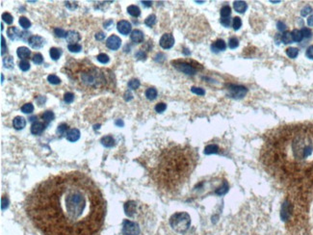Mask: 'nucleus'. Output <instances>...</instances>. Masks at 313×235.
Wrapping results in <instances>:
<instances>
[{
	"label": "nucleus",
	"instance_id": "nucleus-1",
	"mask_svg": "<svg viewBox=\"0 0 313 235\" xmlns=\"http://www.w3.org/2000/svg\"><path fill=\"white\" fill-rule=\"evenodd\" d=\"M24 209L42 235H98L106 202L91 177L69 172L36 185L25 198Z\"/></svg>",
	"mask_w": 313,
	"mask_h": 235
},
{
	"label": "nucleus",
	"instance_id": "nucleus-2",
	"mask_svg": "<svg viewBox=\"0 0 313 235\" xmlns=\"http://www.w3.org/2000/svg\"><path fill=\"white\" fill-rule=\"evenodd\" d=\"M260 162L292 197L313 195V122L284 124L267 132Z\"/></svg>",
	"mask_w": 313,
	"mask_h": 235
},
{
	"label": "nucleus",
	"instance_id": "nucleus-3",
	"mask_svg": "<svg viewBox=\"0 0 313 235\" xmlns=\"http://www.w3.org/2000/svg\"><path fill=\"white\" fill-rule=\"evenodd\" d=\"M198 160V153L190 146L170 144L145 158V168L157 190L173 196L187 183Z\"/></svg>",
	"mask_w": 313,
	"mask_h": 235
},
{
	"label": "nucleus",
	"instance_id": "nucleus-4",
	"mask_svg": "<svg viewBox=\"0 0 313 235\" xmlns=\"http://www.w3.org/2000/svg\"><path fill=\"white\" fill-rule=\"evenodd\" d=\"M62 70L78 90L88 94L112 90L116 85L110 69L94 66L88 59H69Z\"/></svg>",
	"mask_w": 313,
	"mask_h": 235
},
{
	"label": "nucleus",
	"instance_id": "nucleus-5",
	"mask_svg": "<svg viewBox=\"0 0 313 235\" xmlns=\"http://www.w3.org/2000/svg\"><path fill=\"white\" fill-rule=\"evenodd\" d=\"M172 65L174 69H176L178 72H183L188 75H194L196 73V72L200 69H202V67L200 64H198L195 61H182V60H176L172 61Z\"/></svg>",
	"mask_w": 313,
	"mask_h": 235
},
{
	"label": "nucleus",
	"instance_id": "nucleus-6",
	"mask_svg": "<svg viewBox=\"0 0 313 235\" xmlns=\"http://www.w3.org/2000/svg\"><path fill=\"white\" fill-rule=\"evenodd\" d=\"M228 91L230 92V96L232 97L236 98V99L243 98L246 96L247 92H248L247 88L244 87V86H240V85H232V84L228 86Z\"/></svg>",
	"mask_w": 313,
	"mask_h": 235
},
{
	"label": "nucleus",
	"instance_id": "nucleus-7",
	"mask_svg": "<svg viewBox=\"0 0 313 235\" xmlns=\"http://www.w3.org/2000/svg\"><path fill=\"white\" fill-rule=\"evenodd\" d=\"M159 45L164 49H170L174 45V38L171 33H165L159 41Z\"/></svg>",
	"mask_w": 313,
	"mask_h": 235
},
{
	"label": "nucleus",
	"instance_id": "nucleus-8",
	"mask_svg": "<svg viewBox=\"0 0 313 235\" xmlns=\"http://www.w3.org/2000/svg\"><path fill=\"white\" fill-rule=\"evenodd\" d=\"M121 45V40L117 35H111L106 40V46L111 50H118Z\"/></svg>",
	"mask_w": 313,
	"mask_h": 235
},
{
	"label": "nucleus",
	"instance_id": "nucleus-9",
	"mask_svg": "<svg viewBox=\"0 0 313 235\" xmlns=\"http://www.w3.org/2000/svg\"><path fill=\"white\" fill-rule=\"evenodd\" d=\"M28 44L33 49H39L45 45L46 40L41 36H38V35H34V36H31L29 38Z\"/></svg>",
	"mask_w": 313,
	"mask_h": 235
},
{
	"label": "nucleus",
	"instance_id": "nucleus-10",
	"mask_svg": "<svg viewBox=\"0 0 313 235\" xmlns=\"http://www.w3.org/2000/svg\"><path fill=\"white\" fill-rule=\"evenodd\" d=\"M117 29L121 35L126 36V35H128L131 32L132 25H131V23L127 20H120L117 23Z\"/></svg>",
	"mask_w": 313,
	"mask_h": 235
},
{
	"label": "nucleus",
	"instance_id": "nucleus-11",
	"mask_svg": "<svg viewBox=\"0 0 313 235\" xmlns=\"http://www.w3.org/2000/svg\"><path fill=\"white\" fill-rule=\"evenodd\" d=\"M80 39H81V36H80V34L76 31H73V30H70V31H68L67 32V36H65V40H67L68 42H70V45H73V44H76L77 41H80Z\"/></svg>",
	"mask_w": 313,
	"mask_h": 235
},
{
	"label": "nucleus",
	"instance_id": "nucleus-12",
	"mask_svg": "<svg viewBox=\"0 0 313 235\" xmlns=\"http://www.w3.org/2000/svg\"><path fill=\"white\" fill-rule=\"evenodd\" d=\"M130 39H131V41H132L133 42H136V44H141V42L144 41V39H145L144 33L141 30L135 29V30H133L132 32H131Z\"/></svg>",
	"mask_w": 313,
	"mask_h": 235
},
{
	"label": "nucleus",
	"instance_id": "nucleus-13",
	"mask_svg": "<svg viewBox=\"0 0 313 235\" xmlns=\"http://www.w3.org/2000/svg\"><path fill=\"white\" fill-rule=\"evenodd\" d=\"M7 35H8V37L11 41H16L18 39H20L21 32L18 29L17 27L12 26V27H9L8 29H7Z\"/></svg>",
	"mask_w": 313,
	"mask_h": 235
},
{
	"label": "nucleus",
	"instance_id": "nucleus-14",
	"mask_svg": "<svg viewBox=\"0 0 313 235\" xmlns=\"http://www.w3.org/2000/svg\"><path fill=\"white\" fill-rule=\"evenodd\" d=\"M17 54L18 56V58L22 59V60H26L27 58H29L31 55V50L26 46H20L18 48L17 50Z\"/></svg>",
	"mask_w": 313,
	"mask_h": 235
},
{
	"label": "nucleus",
	"instance_id": "nucleus-15",
	"mask_svg": "<svg viewBox=\"0 0 313 235\" xmlns=\"http://www.w3.org/2000/svg\"><path fill=\"white\" fill-rule=\"evenodd\" d=\"M45 128H46V125L42 123L36 122L31 126V132L34 135H41L43 132V130H45Z\"/></svg>",
	"mask_w": 313,
	"mask_h": 235
},
{
	"label": "nucleus",
	"instance_id": "nucleus-16",
	"mask_svg": "<svg viewBox=\"0 0 313 235\" xmlns=\"http://www.w3.org/2000/svg\"><path fill=\"white\" fill-rule=\"evenodd\" d=\"M13 125L18 130L22 129V128H24L25 125H26V120L23 117L18 116L13 119Z\"/></svg>",
	"mask_w": 313,
	"mask_h": 235
},
{
	"label": "nucleus",
	"instance_id": "nucleus-17",
	"mask_svg": "<svg viewBox=\"0 0 313 235\" xmlns=\"http://www.w3.org/2000/svg\"><path fill=\"white\" fill-rule=\"evenodd\" d=\"M211 48H212L213 51H224L227 48V45L224 40L222 39H218L216 41H214V44L211 45Z\"/></svg>",
	"mask_w": 313,
	"mask_h": 235
},
{
	"label": "nucleus",
	"instance_id": "nucleus-18",
	"mask_svg": "<svg viewBox=\"0 0 313 235\" xmlns=\"http://www.w3.org/2000/svg\"><path fill=\"white\" fill-rule=\"evenodd\" d=\"M80 137V131L77 128H72L69 129V132L67 133V139L70 142H75L79 139Z\"/></svg>",
	"mask_w": 313,
	"mask_h": 235
},
{
	"label": "nucleus",
	"instance_id": "nucleus-19",
	"mask_svg": "<svg viewBox=\"0 0 313 235\" xmlns=\"http://www.w3.org/2000/svg\"><path fill=\"white\" fill-rule=\"evenodd\" d=\"M233 7H234V10L237 13L243 14L246 12L247 8H248V5H247L245 1H235L233 3Z\"/></svg>",
	"mask_w": 313,
	"mask_h": 235
},
{
	"label": "nucleus",
	"instance_id": "nucleus-20",
	"mask_svg": "<svg viewBox=\"0 0 313 235\" xmlns=\"http://www.w3.org/2000/svg\"><path fill=\"white\" fill-rule=\"evenodd\" d=\"M127 13L129 14L130 16H132L134 18H137L141 15V10L138 6L136 5H131L127 7Z\"/></svg>",
	"mask_w": 313,
	"mask_h": 235
},
{
	"label": "nucleus",
	"instance_id": "nucleus-21",
	"mask_svg": "<svg viewBox=\"0 0 313 235\" xmlns=\"http://www.w3.org/2000/svg\"><path fill=\"white\" fill-rule=\"evenodd\" d=\"M49 55H50V57H51L52 60L56 61L61 57L62 50L60 48H57V47H51L49 49Z\"/></svg>",
	"mask_w": 313,
	"mask_h": 235
},
{
	"label": "nucleus",
	"instance_id": "nucleus-22",
	"mask_svg": "<svg viewBox=\"0 0 313 235\" xmlns=\"http://www.w3.org/2000/svg\"><path fill=\"white\" fill-rule=\"evenodd\" d=\"M145 96H147V98L149 99V100H153L157 96V90L153 87L149 88L145 91Z\"/></svg>",
	"mask_w": 313,
	"mask_h": 235
},
{
	"label": "nucleus",
	"instance_id": "nucleus-23",
	"mask_svg": "<svg viewBox=\"0 0 313 235\" xmlns=\"http://www.w3.org/2000/svg\"><path fill=\"white\" fill-rule=\"evenodd\" d=\"M286 55L291 59H295L299 55V49L296 47H288L286 49Z\"/></svg>",
	"mask_w": 313,
	"mask_h": 235
},
{
	"label": "nucleus",
	"instance_id": "nucleus-24",
	"mask_svg": "<svg viewBox=\"0 0 313 235\" xmlns=\"http://www.w3.org/2000/svg\"><path fill=\"white\" fill-rule=\"evenodd\" d=\"M3 65L4 68L8 69H14V60L12 56H6L3 58Z\"/></svg>",
	"mask_w": 313,
	"mask_h": 235
},
{
	"label": "nucleus",
	"instance_id": "nucleus-25",
	"mask_svg": "<svg viewBox=\"0 0 313 235\" xmlns=\"http://www.w3.org/2000/svg\"><path fill=\"white\" fill-rule=\"evenodd\" d=\"M281 41L283 42V44H291V42L293 41V38H292V34H291V32H284L282 35H281Z\"/></svg>",
	"mask_w": 313,
	"mask_h": 235
},
{
	"label": "nucleus",
	"instance_id": "nucleus-26",
	"mask_svg": "<svg viewBox=\"0 0 313 235\" xmlns=\"http://www.w3.org/2000/svg\"><path fill=\"white\" fill-rule=\"evenodd\" d=\"M42 119L45 120L46 123H50L51 120L54 119L55 115H54V113L52 111H46L42 115Z\"/></svg>",
	"mask_w": 313,
	"mask_h": 235
},
{
	"label": "nucleus",
	"instance_id": "nucleus-27",
	"mask_svg": "<svg viewBox=\"0 0 313 235\" xmlns=\"http://www.w3.org/2000/svg\"><path fill=\"white\" fill-rule=\"evenodd\" d=\"M101 143H102L103 146H105L107 147H111L114 146L115 141H114L112 136H105L101 139Z\"/></svg>",
	"mask_w": 313,
	"mask_h": 235
},
{
	"label": "nucleus",
	"instance_id": "nucleus-28",
	"mask_svg": "<svg viewBox=\"0 0 313 235\" xmlns=\"http://www.w3.org/2000/svg\"><path fill=\"white\" fill-rule=\"evenodd\" d=\"M18 22L20 24V26L23 28V29H28V28L31 27V21L29 20L27 18L25 17H20Z\"/></svg>",
	"mask_w": 313,
	"mask_h": 235
},
{
	"label": "nucleus",
	"instance_id": "nucleus-29",
	"mask_svg": "<svg viewBox=\"0 0 313 235\" xmlns=\"http://www.w3.org/2000/svg\"><path fill=\"white\" fill-rule=\"evenodd\" d=\"M291 34H292V38H293V41H297V42H300L302 41L303 40V34L301 32V30L299 29H294L292 32H291Z\"/></svg>",
	"mask_w": 313,
	"mask_h": 235
},
{
	"label": "nucleus",
	"instance_id": "nucleus-30",
	"mask_svg": "<svg viewBox=\"0 0 313 235\" xmlns=\"http://www.w3.org/2000/svg\"><path fill=\"white\" fill-rule=\"evenodd\" d=\"M155 22H156V16L155 15H150L145 19V24L149 27L153 26L155 24Z\"/></svg>",
	"mask_w": 313,
	"mask_h": 235
},
{
	"label": "nucleus",
	"instance_id": "nucleus-31",
	"mask_svg": "<svg viewBox=\"0 0 313 235\" xmlns=\"http://www.w3.org/2000/svg\"><path fill=\"white\" fill-rule=\"evenodd\" d=\"M47 81L52 85H58L61 83V79L55 74H49L47 76Z\"/></svg>",
	"mask_w": 313,
	"mask_h": 235
},
{
	"label": "nucleus",
	"instance_id": "nucleus-32",
	"mask_svg": "<svg viewBox=\"0 0 313 235\" xmlns=\"http://www.w3.org/2000/svg\"><path fill=\"white\" fill-rule=\"evenodd\" d=\"M220 13H221L222 18H228L230 16V14H231V8L228 5H225V6H224L223 8L221 9Z\"/></svg>",
	"mask_w": 313,
	"mask_h": 235
},
{
	"label": "nucleus",
	"instance_id": "nucleus-33",
	"mask_svg": "<svg viewBox=\"0 0 313 235\" xmlns=\"http://www.w3.org/2000/svg\"><path fill=\"white\" fill-rule=\"evenodd\" d=\"M34 111V106L32 103H25L21 107V112H23L24 114H31Z\"/></svg>",
	"mask_w": 313,
	"mask_h": 235
},
{
	"label": "nucleus",
	"instance_id": "nucleus-34",
	"mask_svg": "<svg viewBox=\"0 0 313 235\" xmlns=\"http://www.w3.org/2000/svg\"><path fill=\"white\" fill-rule=\"evenodd\" d=\"M18 67L22 72H27V70L30 69V64L27 60H21L18 63Z\"/></svg>",
	"mask_w": 313,
	"mask_h": 235
},
{
	"label": "nucleus",
	"instance_id": "nucleus-35",
	"mask_svg": "<svg viewBox=\"0 0 313 235\" xmlns=\"http://www.w3.org/2000/svg\"><path fill=\"white\" fill-rule=\"evenodd\" d=\"M140 87V81L134 78V79H131L128 82V88L130 90H137L138 88Z\"/></svg>",
	"mask_w": 313,
	"mask_h": 235
},
{
	"label": "nucleus",
	"instance_id": "nucleus-36",
	"mask_svg": "<svg viewBox=\"0 0 313 235\" xmlns=\"http://www.w3.org/2000/svg\"><path fill=\"white\" fill-rule=\"evenodd\" d=\"M32 61H33V63L35 64V65H42V64L43 63V57H42V55L41 53H36L33 56Z\"/></svg>",
	"mask_w": 313,
	"mask_h": 235
},
{
	"label": "nucleus",
	"instance_id": "nucleus-37",
	"mask_svg": "<svg viewBox=\"0 0 313 235\" xmlns=\"http://www.w3.org/2000/svg\"><path fill=\"white\" fill-rule=\"evenodd\" d=\"M73 100H74V95L72 94V92H68L64 95V101L65 103H72Z\"/></svg>",
	"mask_w": 313,
	"mask_h": 235
},
{
	"label": "nucleus",
	"instance_id": "nucleus-38",
	"mask_svg": "<svg viewBox=\"0 0 313 235\" xmlns=\"http://www.w3.org/2000/svg\"><path fill=\"white\" fill-rule=\"evenodd\" d=\"M2 19H3V21H4L5 23L9 24V25L12 24L13 21H14L13 16L11 15V14H9V13H4L3 15H2Z\"/></svg>",
	"mask_w": 313,
	"mask_h": 235
},
{
	"label": "nucleus",
	"instance_id": "nucleus-39",
	"mask_svg": "<svg viewBox=\"0 0 313 235\" xmlns=\"http://www.w3.org/2000/svg\"><path fill=\"white\" fill-rule=\"evenodd\" d=\"M97 59L99 63L101 64H107L109 62V60H110V58H109V56L105 53H100L97 55Z\"/></svg>",
	"mask_w": 313,
	"mask_h": 235
},
{
	"label": "nucleus",
	"instance_id": "nucleus-40",
	"mask_svg": "<svg viewBox=\"0 0 313 235\" xmlns=\"http://www.w3.org/2000/svg\"><path fill=\"white\" fill-rule=\"evenodd\" d=\"M238 45H239V41H238L237 38L232 37V38H230L228 40V46H229V48L235 49V48L238 47Z\"/></svg>",
	"mask_w": 313,
	"mask_h": 235
},
{
	"label": "nucleus",
	"instance_id": "nucleus-41",
	"mask_svg": "<svg viewBox=\"0 0 313 235\" xmlns=\"http://www.w3.org/2000/svg\"><path fill=\"white\" fill-rule=\"evenodd\" d=\"M68 49L70 51V52H74V53H77L79 52L80 50L82 49V46L78 45V44H73V45H68Z\"/></svg>",
	"mask_w": 313,
	"mask_h": 235
},
{
	"label": "nucleus",
	"instance_id": "nucleus-42",
	"mask_svg": "<svg viewBox=\"0 0 313 235\" xmlns=\"http://www.w3.org/2000/svg\"><path fill=\"white\" fill-rule=\"evenodd\" d=\"M232 25H233V29L234 30H239L240 28H241V26H242V20H241V18H238V17L234 18Z\"/></svg>",
	"mask_w": 313,
	"mask_h": 235
},
{
	"label": "nucleus",
	"instance_id": "nucleus-43",
	"mask_svg": "<svg viewBox=\"0 0 313 235\" xmlns=\"http://www.w3.org/2000/svg\"><path fill=\"white\" fill-rule=\"evenodd\" d=\"M54 34L59 38H65V36H67V32H65L64 29H62V28H55Z\"/></svg>",
	"mask_w": 313,
	"mask_h": 235
},
{
	"label": "nucleus",
	"instance_id": "nucleus-44",
	"mask_svg": "<svg viewBox=\"0 0 313 235\" xmlns=\"http://www.w3.org/2000/svg\"><path fill=\"white\" fill-rule=\"evenodd\" d=\"M167 109V105L164 102H159L155 105V111L157 113H163Z\"/></svg>",
	"mask_w": 313,
	"mask_h": 235
},
{
	"label": "nucleus",
	"instance_id": "nucleus-45",
	"mask_svg": "<svg viewBox=\"0 0 313 235\" xmlns=\"http://www.w3.org/2000/svg\"><path fill=\"white\" fill-rule=\"evenodd\" d=\"M191 91H192V92H194V94L198 95V96H204L205 95V91L202 88H200V87H192Z\"/></svg>",
	"mask_w": 313,
	"mask_h": 235
},
{
	"label": "nucleus",
	"instance_id": "nucleus-46",
	"mask_svg": "<svg viewBox=\"0 0 313 235\" xmlns=\"http://www.w3.org/2000/svg\"><path fill=\"white\" fill-rule=\"evenodd\" d=\"M135 58H137L138 60H145L147 59V53L144 50H138L135 53Z\"/></svg>",
	"mask_w": 313,
	"mask_h": 235
},
{
	"label": "nucleus",
	"instance_id": "nucleus-47",
	"mask_svg": "<svg viewBox=\"0 0 313 235\" xmlns=\"http://www.w3.org/2000/svg\"><path fill=\"white\" fill-rule=\"evenodd\" d=\"M218 151V147L216 146H213V145H211V146H208L205 147V151L204 152L206 154H211V153H215Z\"/></svg>",
	"mask_w": 313,
	"mask_h": 235
},
{
	"label": "nucleus",
	"instance_id": "nucleus-48",
	"mask_svg": "<svg viewBox=\"0 0 313 235\" xmlns=\"http://www.w3.org/2000/svg\"><path fill=\"white\" fill-rule=\"evenodd\" d=\"M68 128H69V126H68L67 123H61L59 126H58V128H57V132L59 133L60 135H62V134H64L65 131L68 130Z\"/></svg>",
	"mask_w": 313,
	"mask_h": 235
},
{
	"label": "nucleus",
	"instance_id": "nucleus-49",
	"mask_svg": "<svg viewBox=\"0 0 313 235\" xmlns=\"http://www.w3.org/2000/svg\"><path fill=\"white\" fill-rule=\"evenodd\" d=\"M65 7L69 8V10L73 11L74 9H76L77 7H78V4H77L76 1L75 2L74 1H67V2H65Z\"/></svg>",
	"mask_w": 313,
	"mask_h": 235
},
{
	"label": "nucleus",
	"instance_id": "nucleus-50",
	"mask_svg": "<svg viewBox=\"0 0 313 235\" xmlns=\"http://www.w3.org/2000/svg\"><path fill=\"white\" fill-rule=\"evenodd\" d=\"M301 32L303 34V37H304V38H310L311 35H312L311 30L309 29V28H307V27L303 28V29L301 30Z\"/></svg>",
	"mask_w": 313,
	"mask_h": 235
},
{
	"label": "nucleus",
	"instance_id": "nucleus-51",
	"mask_svg": "<svg viewBox=\"0 0 313 235\" xmlns=\"http://www.w3.org/2000/svg\"><path fill=\"white\" fill-rule=\"evenodd\" d=\"M312 12V8L310 6H305L304 8L301 11V15L303 17H307V15H309V14Z\"/></svg>",
	"mask_w": 313,
	"mask_h": 235
},
{
	"label": "nucleus",
	"instance_id": "nucleus-52",
	"mask_svg": "<svg viewBox=\"0 0 313 235\" xmlns=\"http://www.w3.org/2000/svg\"><path fill=\"white\" fill-rule=\"evenodd\" d=\"M230 22L231 21L228 18H222V19H221V24L224 27H227V28H228L230 26Z\"/></svg>",
	"mask_w": 313,
	"mask_h": 235
},
{
	"label": "nucleus",
	"instance_id": "nucleus-53",
	"mask_svg": "<svg viewBox=\"0 0 313 235\" xmlns=\"http://www.w3.org/2000/svg\"><path fill=\"white\" fill-rule=\"evenodd\" d=\"M305 54H307V58L313 60V45H310V46L307 49V53H305Z\"/></svg>",
	"mask_w": 313,
	"mask_h": 235
},
{
	"label": "nucleus",
	"instance_id": "nucleus-54",
	"mask_svg": "<svg viewBox=\"0 0 313 235\" xmlns=\"http://www.w3.org/2000/svg\"><path fill=\"white\" fill-rule=\"evenodd\" d=\"M276 27H278V29L279 31H284L286 29V25L282 22V21H278V23H276Z\"/></svg>",
	"mask_w": 313,
	"mask_h": 235
},
{
	"label": "nucleus",
	"instance_id": "nucleus-55",
	"mask_svg": "<svg viewBox=\"0 0 313 235\" xmlns=\"http://www.w3.org/2000/svg\"><path fill=\"white\" fill-rule=\"evenodd\" d=\"M1 54L4 55V52H6V41L3 36H1Z\"/></svg>",
	"mask_w": 313,
	"mask_h": 235
},
{
	"label": "nucleus",
	"instance_id": "nucleus-56",
	"mask_svg": "<svg viewBox=\"0 0 313 235\" xmlns=\"http://www.w3.org/2000/svg\"><path fill=\"white\" fill-rule=\"evenodd\" d=\"M96 39H97V41H102V40H104V39H105V34H104L103 32H98V33H97V34H96Z\"/></svg>",
	"mask_w": 313,
	"mask_h": 235
},
{
	"label": "nucleus",
	"instance_id": "nucleus-57",
	"mask_svg": "<svg viewBox=\"0 0 313 235\" xmlns=\"http://www.w3.org/2000/svg\"><path fill=\"white\" fill-rule=\"evenodd\" d=\"M131 99H132V94L127 91L125 94V101H129V100H131Z\"/></svg>",
	"mask_w": 313,
	"mask_h": 235
},
{
	"label": "nucleus",
	"instance_id": "nucleus-58",
	"mask_svg": "<svg viewBox=\"0 0 313 235\" xmlns=\"http://www.w3.org/2000/svg\"><path fill=\"white\" fill-rule=\"evenodd\" d=\"M113 23H114V22H113V20H112V19H109V20H107V21H105V22H104V27L107 28V29H109V28H110V26H111Z\"/></svg>",
	"mask_w": 313,
	"mask_h": 235
},
{
	"label": "nucleus",
	"instance_id": "nucleus-59",
	"mask_svg": "<svg viewBox=\"0 0 313 235\" xmlns=\"http://www.w3.org/2000/svg\"><path fill=\"white\" fill-rule=\"evenodd\" d=\"M307 24H308V26L313 27V15L308 17V18H307Z\"/></svg>",
	"mask_w": 313,
	"mask_h": 235
},
{
	"label": "nucleus",
	"instance_id": "nucleus-60",
	"mask_svg": "<svg viewBox=\"0 0 313 235\" xmlns=\"http://www.w3.org/2000/svg\"><path fill=\"white\" fill-rule=\"evenodd\" d=\"M142 3H143V5H145V7H150L151 4H152L151 1H143Z\"/></svg>",
	"mask_w": 313,
	"mask_h": 235
},
{
	"label": "nucleus",
	"instance_id": "nucleus-61",
	"mask_svg": "<svg viewBox=\"0 0 313 235\" xmlns=\"http://www.w3.org/2000/svg\"><path fill=\"white\" fill-rule=\"evenodd\" d=\"M183 53H184L185 55H190V51H188V49H187V48L183 49Z\"/></svg>",
	"mask_w": 313,
	"mask_h": 235
},
{
	"label": "nucleus",
	"instance_id": "nucleus-62",
	"mask_svg": "<svg viewBox=\"0 0 313 235\" xmlns=\"http://www.w3.org/2000/svg\"><path fill=\"white\" fill-rule=\"evenodd\" d=\"M116 123H117V124H121V125H123V123L121 122V120H118V122Z\"/></svg>",
	"mask_w": 313,
	"mask_h": 235
}]
</instances>
